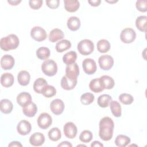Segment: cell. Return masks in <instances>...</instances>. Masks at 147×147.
Returning a JSON list of instances; mask_svg holds the SVG:
<instances>
[{
  "label": "cell",
  "instance_id": "1",
  "mask_svg": "<svg viewBox=\"0 0 147 147\" xmlns=\"http://www.w3.org/2000/svg\"><path fill=\"white\" fill-rule=\"evenodd\" d=\"M114 123L112 119L109 117L102 118L99 121V136L103 141L110 140L113 135Z\"/></svg>",
  "mask_w": 147,
  "mask_h": 147
},
{
  "label": "cell",
  "instance_id": "2",
  "mask_svg": "<svg viewBox=\"0 0 147 147\" xmlns=\"http://www.w3.org/2000/svg\"><path fill=\"white\" fill-rule=\"evenodd\" d=\"M20 44L18 37L14 34H10L1 39L0 45L2 50L8 51L16 49Z\"/></svg>",
  "mask_w": 147,
  "mask_h": 147
},
{
  "label": "cell",
  "instance_id": "3",
  "mask_svg": "<svg viewBox=\"0 0 147 147\" xmlns=\"http://www.w3.org/2000/svg\"><path fill=\"white\" fill-rule=\"evenodd\" d=\"M41 69L45 75L48 76H53L57 73V65L56 63L53 60L48 59L42 63Z\"/></svg>",
  "mask_w": 147,
  "mask_h": 147
},
{
  "label": "cell",
  "instance_id": "4",
  "mask_svg": "<svg viewBox=\"0 0 147 147\" xmlns=\"http://www.w3.org/2000/svg\"><path fill=\"white\" fill-rule=\"evenodd\" d=\"M77 48L80 54L86 56L91 54L94 51V45L91 40L84 39L78 43Z\"/></svg>",
  "mask_w": 147,
  "mask_h": 147
},
{
  "label": "cell",
  "instance_id": "5",
  "mask_svg": "<svg viewBox=\"0 0 147 147\" xmlns=\"http://www.w3.org/2000/svg\"><path fill=\"white\" fill-rule=\"evenodd\" d=\"M136 38V33L134 29L127 28L123 29L120 34L121 41L126 44L133 42Z\"/></svg>",
  "mask_w": 147,
  "mask_h": 147
},
{
  "label": "cell",
  "instance_id": "6",
  "mask_svg": "<svg viewBox=\"0 0 147 147\" xmlns=\"http://www.w3.org/2000/svg\"><path fill=\"white\" fill-rule=\"evenodd\" d=\"M31 37L36 41L40 42L45 40L47 37L45 30L40 26H34L30 31Z\"/></svg>",
  "mask_w": 147,
  "mask_h": 147
},
{
  "label": "cell",
  "instance_id": "7",
  "mask_svg": "<svg viewBox=\"0 0 147 147\" xmlns=\"http://www.w3.org/2000/svg\"><path fill=\"white\" fill-rule=\"evenodd\" d=\"M98 63L99 64L100 68L102 69L108 71L113 66L114 59L110 55H102L99 57Z\"/></svg>",
  "mask_w": 147,
  "mask_h": 147
},
{
  "label": "cell",
  "instance_id": "8",
  "mask_svg": "<svg viewBox=\"0 0 147 147\" xmlns=\"http://www.w3.org/2000/svg\"><path fill=\"white\" fill-rule=\"evenodd\" d=\"M52 122V117L47 113H41L37 118V124L42 129H46L48 128L51 125Z\"/></svg>",
  "mask_w": 147,
  "mask_h": 147
},
{
  "label": "cell",
  "instance_id": "9",
  "mask_svg": "<svg viewBox=\"0 0 147 147\" xmlns=\"http://www.w3.org/2000/svg\"><path fill=\"white\" fill-rule=\"evenodd\" d=\"M82 66L84 72L88 75L94 74L97 69L95 61L90 58L85 59L82 63Z\"/></svg>",
  "mask_w": 147,
  "mask_h": 147
},
{
  "label": "cell",
  "instance_id": "10",
  "mask_svg": "<svg viewBox=\"0 0 147 147\" xmlns=\"http://www.w3.org/2000/svg\"><path fill=\"white\" fill-rule=\"evenodd\" d=\"M63 131L65 136L67 138L73 139L77 134L78 129L76 126L73 122H68L64 125L63 127Z\"/></svg>",
  "mask_w": 147,
  "mask_h": 147
},
{
  "label": "cell",
  "instance_id": "11",
  "mask_svg": "<svg viewBox=\"0 0 147 147\" xmlns=\"http://www.w3.org/2000/svg\"><path fill=\"white\" fill-rule=\"evenodd\" d=\"M79 74V68L77 63L67 65L65 68V76L72 80L77 79Z\"/></svg>",
  "mask_w": 147,
  "mask_h": 147
},
{
  "label": "cell",
  "instance_id": "12",
  "mask_svg": "<svg viewBox=\"0 0 147 147\" xmlns=\"http://www.w3.org/2000/svg\"><path fill=\"white\" fill-rule=\"evenodd\" d=\"M64 103L60 99H56L52 101L50 105V109L52 112L55 115L61 114L64 109Z\"/></svg>",
  "mask_w": 147,
  "mask_h": 147
},
{
  "label": "cell",
  "instance_id": "13",
  "mask_svg": "<svg viewBox=\"0 0 147 147\" xmlns=\"http://www.w3.org/2000/svg\"><path fill=\"white\" fill-rule=\"evenodd\" d=\"M31 129V124L29 121L26 120L21 121L17 126V130L18 133L22 136L28 134L30 132Z\"/></svg>",
  "mask_w": 147,
  "mask_h": 147
},
{
  "label": "cell",
  "instance_id": "14",
  "mask_svg": "<svg viewBox=\"0 0 147 147\" xmlns=\"http://www.w3.org/2000/svg\"><path fill=\"white\" fill-rule=\"evenodd\" d=\"M17 102L20 106L25 107L32 103V96L28 92H21L17 96Z\"/></svg>",
  "mask_w": 147,
  "mask_h": 147
},
{
  "label": "cell",
  "instance_id": "15",
  "mask_svg": "<svg viewBox=\"0 0 147 147\" xmlns=\"http://www.w3.org/2000/svg\"><path fill=\"white\" fill-rule=\"evenodd\" d=\"M15 63L14 57L9 55H3L1 60V67L5 69H11Z\"/></svg>",
  "mask_w": 147,
  "mask_h": 147
},
{
  "label": "cell",
  "instance_id": "16",
  "mask_svg": "<svg viewBox=\"0 0 147 147\" xmlns=\"http://www.w3.org/2000/svg\"><path fill=\"white\" fill-rule=\"evenodd\" d=\"M45 141V137L43 134L40 132L33 133L29 138L30 144L34 146H41Z\"/></svg>",
  "mask_w": 147,
  "mask_h": 147
},
{
  "label": "cell",
  "instance_id": "17",
  "mask_svg": "<svg viewBox=\"0 0 147 147\" xmlns=\"http://www.w3.org/2000/svg\"><path fill=\"white\" fill-rule=\"evenodd\" d=\"M77 84V79L72 80L69 79L65 75L61 78L60 84L61 87L65 90H71L75 88Z\"/></svg>",
  "mask_w": 147,
  "mask_h": 147
},
{
  "label": "cell",
  "instance_id": "18",
  "mask_svg": "<svg viewBox=\"0 0 147 147\" xmlns=\"http://www.w3.org/2000/svg\"><path fill=\"white\" fill-rule=\"evenodd\" d=\"M65 9L68 12H75L78 10L80 6V3L77 0H64Z\"/></svg>",
  "mask_w": 147,
  "mask_h": 147
},
{
  "label": "cell",
  "instance_id": "19",
  "mask_svg": "<svg viewBox=\"0 0 147 147\" xmlns=\"http://www.w3.org/2000/svg\"><path fill=\"white\" fill-rule=\"evenodd\" d=\"M14 79L13 75L9 72L4 73L1 77V83L5 87H9L11 86L14 83Z\"/></svg>",
  "mask_w": 147,
  "mask_h": 147
},
{
  "label": "cell",
  "instance_id": "20",
  "mask_svg": "<svg viewBox=\"0 0 147 147\" xmlns=\"http://www.w3.org/2000/svg\"><path fill=\"white\" fill-rule=\"evenodd\" d=\"M30 75L29 73L25 70L21 71L17 76V80L19 84L21 86H27L30 82Z\"/></svg>",
  "mask_w": 147,
  "mask_h": 147
},
{
  "label": "cell",
  "instance_id": "21",
  "mask_svg": "<svg viewBox=\"0 0 147 147\" xmlns=\"http://www.w3.org/2000/svg\"><path fill=\"white\" fill-rule=\"evenodd\" d=\"M64 35L63 31L59 29L56 28L52 30L49 34V40L52 42H55L63 38Z\"/></svg>",
  "mask_w": 147,
  "mask_h": 147
},
{
  "label": "cell",
  "instance_id": "22",
  "mask_svg": "<svg viewBox=\"0 0 147 147\" xmlns=\"http://www.w3.org/2000/svg\"><path fill=\"white\" fill-rule=\"evenodd\" d=\"M90 89L95 93H99L105 89L103 87L99 78L94 79L90 81L89 84Z\"/></svg>",
  "mask_w": 147,
  "mask_h": 147
},
{
  "label": "cell",
  "instance_id": "23",
  "mask_svg": "<svg viewBox=\"0 0 147 147\" xmlns=\"http://www.w3.org/2000/svg\"><path fill=\"white\" fill-rule=\"evenodd\" d=\"M67 25L69 29L72 31H76L80 26V21L77 17L72 16L68 19Z\"/></svg>",
  "mask_w": 147,
  "mask_h": 147
},
{
  "label": "cell",
  "instance_id": "24",
  "mask_svg": "<svg viewBox=\"0 0 147 147\" xmlns=\"http://www.w3.org/2000/svg\"><path fill=\"white\" fill-rule=\"evenodd\" d=\"M22 112L26 117H33L37 112V107L34 103L32 102L28 105L23 107Z\"/></svg>",
  "mask_w": 147,
  "mask_h": 147
},
{
  "label": "cell",
  "instance_id": "25",
  "mask_svg": "<svg viewBox=\"0 0 147 147\" xmlns=\"http://www.w3.org/2000/svg\"><path fill=\"white\" fill-rule=\"evenodd\" d=\"M0 107L2 113L4 114H9L13 110V105L10 100L7 99H3L1 100Z\"/></svg>",
  "mask_w": 147,
  "mask_h": 147
},
{
  "label": "cell",
  "instance_id": "26",
  "mask_svg": "<svg viewBox=\"0 0 147 147\" xmlns=\"http://www.w3.org/2000/svg\"><path fill=\"white\" fill-rule=\"evenodd\" d=\"M48 84L47 82L42 78H39L37 79L33 84L34 91L38 94H42V90L45 86Z\"/></svg>",
  "mask_w": 147,
  "mask_h": 147
},
{
  "label": "cell",
  "instance_id": "27",
  "mask_svg": "<svg viewBox=\"0 0 147 147\" xmlns=\"http://www.w3.org/2000/svg\"><path fill=\"white\" fill-rule=\"evenodd\" d=\"M99 79L105 89H111L114 86V80L111 77L108 75H103Z\"/></svg>",
  "mask_w": 147,
  "mask_h": 147
},
{
  "label": "cell",
  "instance_id": "28",
  "mask_svg": "<svg viewBox=\"0 0 147 147\" xmlns=\"http://www.w3.org/2000/svg\"><path fill=\"white\" fill-rule=\"evenodd\" d=\"M146 21L147 17L145 16H141L137 17L136 20V26L137 28L141 32H146Z\"/></svg>",
  "mask_w": 147,
  "mask_h": 147
},
{
  "label": "cell",
  "instance_id": "29",
  "mask_svg": "<svg viewBox=\"0 0 147 147\" xmlns=\"http://www.w3.org/2000/svg\"><path fill=\"white\" fill-rule=\"evenodd\" d=\"M110 107L112 114L115 117H120L122 114L121 106L117 101L111 100L110 103Z\"/></svg>",
  "mask_w": 147,
  "mask_h": 147
},
{
  "label": "cell",
  "instance_id": "30",
  "mask_svg": "<svg viewBox=\"0 0 147 147\" xmlns=\"http://www.w3.org/2000/svg\"><path fill=\"white\" fill-rule=\"evenodd\" d=\"M130 142V139L129 137L119 134L117 136L115 140V144L118 147H125Z\"/></svg>",
  "mask_w": 147,
  "mask_h": 147
},
{
  "label": "cell",
  "instance_id": "31",
  "mask_svg": "<svg viewBox=\"0 0 147 147\" xmlns=\"http://www.w3.org/2000/svg\"><path fill=\"white\" fill-rule=\"evenodd\" d=\"M97 49L100 53L107 52L110 49V44L109 41L105 39H102L97 42Z\"/></svg>",
  "mask_w": 147,
  "mask_h": 147
},
{
  "label": "cell",
  "instance_id": "32",
  "mask_svg": "<svg viewBox=\"0 0 147 147\" xmlns=\"http://www.w3.org/2000/svg\"><path fill=\"white\" fill-rule=\"evenodd\" d=\"M77 58V53L75 51H70L66 53L63 57V61L67 65L73 64Z\"/></svg>",
  "mask_w": 147,
  "mask_h": 147
},
{
  "label": "cell",
  "instance_id": "33",
  "mask_svg": "<svg viewBox=\"0 0 147 147\" xmlns=\"http://www.w3.org/2000/svg\"><path fill=\"white\" fill-rule=\"evenodd\" d=\"M71 47V43L67 40H62L56 45V50L57 52H63Z\"/></svg>",
  "mask_w": 147,
  "mask_h": 147
},
{
  "label": "cell",
  "instance_id": "34",
  "mask_svg": "<svg viewBox=\"0 0 147 147\" xmlns=\"http://www.w3.org/2000/svg\"><path fill=\"white\" fill-rule=\"evenodd\" d=\"M51 52L48 48L41 47L36 51V56L40 60H47L50 56Z\"/></svg>",
  "mask_w": 147,
  "mask_h": 147
},
{
  "label": "cell",
  "instance_id": "35",
  "mask_svg": "<svg viewBox=\"0 0 147 147\" xmlns=\"http://www.w3.org/2000/svg\"><path fill=\"white\" fill-rule=\"evenodd\" d=\"M112 100V98L108 94H103L99 96L97 100L98 105L101 107H107L110 102Z\"/></svg>",
  "mask_w": 147,
  "mask_h": 147
},
{
  "label": "cell",
  "instance_id": "36",
  "mask_svg": "<svg viewBox=\"0 0 147 147\" xmlns=\"http://www.w3.org/2000/svg\"><path fill=\"white\" fill-rule=\"evenodd\" d=\"M49 138L52 141H57L61 138V134L58 127H53L48 132Z\"/></svg>",
  "mask_w": 147,
  "mask_h": 147
},
{
  "label": "cell",
  "instance_id": "37",
  "mask_svg": "<svg viewBox=\"0 0 147 147\" xmlns=\"http://www.w3.org/2000/svg\"><path fill=\"white\" fill-rule=\"evenodd\" d=\"M56 94V90L53 86L47 84L45 86L42 91V94L46 98H51Z\"/></svg>",
  "mask_w": 147,
  "mask_h": 147
},
{
  "label": "cell",
  "instance_id": "38",
  "mask_svg": "<svg viewBox=\"0 0 147 147\" xmlns=\"http://www.w3.org/2000/svg\"><path fill=\"white\" fill-rule=\"evenodd\" d=\"M94 100V95L90 92H86L82 95L80 97V102L84 105H88L93 102Z\"/></svg>",
  "mask_w": 147,
  "mask_h": 147
},
{
  "label": "cell",
  "instance_id": "39",
  "mask_svg": "<svg viewBox=\"0 0 147 147\" xmlns=\"http://www.w3.org/2000/svg\"><path fill=\"white\" fill-rule=\"evenodd\" d=\"M119 100L123 105H128L132 103L134 100V98L130 94L123 93L119 96Z\"/></svg>",
  "mask_w": 147,
  "mask_h": 147
},
{
  "label": "cell",
  "instance_id": "40",
  "mask_svg": "<svg viewBox=\"0 0 147 147\" xmlns=\"http://www.w3.org/2000/svg\"><path fill=\"white\" fill-rule=\"evenodd\" d=\"M79 139L83 142H89L92 139V133L90 130H85L80 133L79 136Z\"/></svg>",
  "mask_w": 147,
  "mask_h": 147
},
{
  "label": "cell",
  "instance_id": "41",
  "mask_svg": "<svg viewBox=\"0 0 147 147\" xmlns=\"http://www.w3.org/2000/svg\"><path fill=\"white\" fill-rule=\"evenodd\" d=\"M136 8L138 10L141 12H146L147 11L146 1V0H138L136 2Z\"/></svg>",
  "mask_w": 147,
  "mask_h": 147
},
{
  "label": "cell",
  "instance_id": "42",
  "mask_svg": "<svg viewBox=\"0 0 147 147\" xmlns=\"http://www.w3.org/2000/svg\"><path fill=\"white\" fill-rule=\"evenodd\" d=\"M29 4L30 7L34 9V10H37L40 9L42 4V0H30L29 1Z\"/></svg>",
  "mask_w": 147,
  "mask_h": 147
},
{
  "label": "cell",
  "instance_id": "43",
  "mask_svg": "<svg viewBox=\"0 0 147 147\" xmlns=\"http://www.w3.org/2000/svg\"><path fill=\"white\" fill-rule=\"evenodd\" d=\"M60 3L59 0H47L46 1V3L47 6L52 9H56L59 7Z\"/></svg>",
  "mask_w": 147,
  "mask_h": 147
},
{
  "label": "cell",
  "instance_id": "44",
  "mask_svg": "<svg viewBox=\"0 0 147 147\" xmlns=\"http://www.w3.org/2000/svg\"><path fill=\"white\" fill-rule=\"evenodd\" d=\"M88 2L90 4L91 6H98L100 3H101V1L100 0H89L88 1Z\"/></svg>",
  "mask_w": 147,
  "mask_h": 147
},
{
  "label": "cell",
  "instance_id": "45",
  "mask_svg": "<svg viewBox=\"0 0 147 147\" xmlns=\"http://www.w3.org/2000/svg\"><path fill=\"white\" fill-rule=\"evenodd\" d=\"M91 147H96V146H99V147H103V145L100 142L98 141H94L91 144Z\"/></svg>",
  "mask_w": 147,
  "mask_h": 147
},
{
  "label": "cell",
  "instance_id": "46",
  "mask_svg": "<svg viewBox=\"0 0 147 147\" xmlns=\"http://www.w3.org/2000/svg\"><path fill=\"white\" fill-rule=\"evenodd\" d=\"M58 146H67V147H72V145L68 141H63L61 144H59L58 145Z\"/></svg>",
  "mask_w": 147,
  "mask_h": 147
},
{
  "label": "cell",
  "instance_id": "47",
  "mask_svg": "<svg viewBox=\"0 0 147 147\" xmlns=\"http://www.w3.org/2000/svg\"><path fill=\"white\" fill-rule=\"evenodd\" d=\"M9 146H22V145L20 142H18V141H12L11 142L9 145Z\"/></svg>",
  "mask_w": 147,
  "mask_h": 147
},
{
  "label": "cell",
  "instance_id": "48",
  "mask_svg": "<svg viewBox=\"0 0 147 147\" xmlns=\"http://www.w3.org/2000/svg\"><path fill=\"white\" fill-rule=\"evenodd\" d=\"M21 2V0L18 1V0H16V1H13V0H8L7 2L10 4L12 6H16L17 5L18 3H20Z\"/></svg>",
  "mask_w": 147,
  "mask_h": 147
},
{
  "label": "cell",
  "instance_id": "49",
  "mask_svg": "<svg viewBox=\"0 0 147 147\" xmlns=\"http://www.w3.org/2000/svg\"><path fill=\"white\" fill-rule=\"evenodd\" d=\"M106 2H109V3H115V2H117V1H106Z\"/></svg>",
  "mask_w": 147,
  "mask_h": 147
},
{
  "label": "cell",
  "instance_id": "50",
  "mask_svg": "<svg viewBox=\"0 0 147 147\" xmlns=\"http://www.w3.org/2000/svg\"><path fill=\"white\" fill-rule=\"evenodd\" d=\"M86 146V145H78L77 146Z\"/></svg>",
  "mask_w": 147,
  "mask_h": 147
}]
</instances>
